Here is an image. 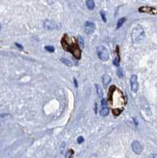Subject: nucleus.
<instances>
[{"mask_svg": "<svg viewBox=\"0 0 157 158\" xmlns=\"http://www.w3.org/2000/svg\"><path fill=\"white\" fill-rule=\"evenodd\" d=\"M144 37V31L143 28L140 25H137L133 28V32H132V39L133 42L135 44H138L143 40Z\"/></svg>", "mask_w": 157, "mask_h": 158, "instance_id": "1", "label": "nucleus"}, {"mask_svg": "<svg viewBox=\"0 0 157 158\" xmlns=\"http://www.w3.org/2000/svg\"><path fill=\"white\" fill-rule=\"evenodd\" d=\"M62 47H65V46H68L69 48H67L66 50L69 51L70 52H72L74 55L75 56L76 58H80L81 57V50H80V48L77 46L76 44H70L67 40H66V39L65 37H63V40H62Z\"/></svg>", "mask_w": 157, "mask_h": 158, "instance_id": "2", "label": "nucleus"}, {"mask_svg": "<svg viewBox=\"0 0 157 158\" xmlns=\"http://www.w3.org/2000/svg\"><path fill=\"white\" fill-rule=\"evenodd\" d=\"M96 53L97 55L100 60H102L103 62H106L109 59V53L108 50L104 46H99L96 48Z\"/></svg>", "mask_w": 157, "mask_h": 158, "instance_id": "3", "label": "nucleus"}, {"mask_svg": "<svg viewBox=\"0 0 157 158\" xmlns=\"http://www.w3.org/2000/svg\"><path fill=\"white\" fill-rule=\"evenodd\" d=\"M44 27L46 30L48 31H51V30H55V29H58V25L56 24L55 21H51V20H46L44 22Z\"/></svg>", "mask_w": 157, "mask_h": 158, "instance_id": "4", "label": "nucleus"}, {"mask_svg": "<svg viewBox=\"0 0 157 158\" xmlns=\"http://www.w3.org/2000/svg\"><path fill=\"white\" fill-rule=\"evenodd\" d=\"M131 148H132V150H133L136 154L140 155L142 151H143V146L142 145L140 144L138 141H133L131 144Z\"/></svg>", "mask_w": 157, "mask_h": 158, "instance_id": "5", "label": "nucleus"}, {"mask_svg": "<svg viewBox=\"0 0 157 158\" xmlns=\"http://www.w3.org/2000/svg\"><path fill=\"white\" fill-rule=\"evenodd\" d=\"M96 29V25L92 21H86L84 25V30L86 34H91Z\"/></svg>", "mask_w": 157, "mask_h": 158, "instance_id": "6", "label": "nucleus"}, {"mask_svg": "<svg viewBox=\"0 0 157 158\" xmlns=\"http://www.w3.org/2000/svg\"><path fill=\"white\" fill-rule=\"evenodd\" d=\"M130 86H131V90L133 93H137L139 85L137 83V77L135 74H133L130 78Z\"/></svg>", "mask_w": 157, "mask_h": 158, "instance_id": "7", "label": "nucleus"}, {"mask_svg": "<svg viewBox=\"0 0 157 158\" xmlns=\"http://www.w3.org/2000/svg\"><path fill=\"white\" fill-rule=\"evenodd\" d=\"M101 107L102 108L100 111V115L103 117L107 116L109 114V108L107 107V102L105 99H102L101 100Z\"/></svg>", "mask_w": 157, "mask_h": 158, "instance_id": "8", "label": "nucleus"}, {"mask_svg": "<svg viewBox=\"0 0 157 158\" xmlns=\"http://www.w3.org/2000/svg\"><path fill=\"white\" fill-rule=\"evenodd\" d=\"M139 11L141 12V13H148V14H156V9L149 7H142L139 9Z\"/></svg>", "mask_w": 157, "mask_h": 158, "instance_id": "9", "label": "nucleus"}, {"mask_svg": "<svg viewBox=\"0 0 157 158\" xmlns=\"http://www.w3.org/2000/svg\"><path fill=\"white\" fill-rule=\"evenodd\" d=\"M111 76H110L109 74H103V75L102 82H103V86H104V87H107V85L111 82Z\"/></svg>", "mask_w": 157, "mask_h": 158, "instance_id": "10", "label": "nucleus"}, {"mask_svg": "<svg viewBox=\"0 0 157 158\" xmlns=\"http://www.w3.org/2000/svg\"><path fill=\"white\" fill-rule=\"evenodd\" d=\"M86 7H88L89 10H93L95 7V3L93 0H87L86 1Z\"/></svg>", "mask_w": 157, "mask_h": 158, "instance_id": "11", "label": "nucleus"}, {"mask_svg": "<svg viewBox=\"0 0 157 158\" xmlns=\"http://www.w3.org/2000/svg\"><path fill=\"white\" fill-rule=\"evenodd\" d=\"M96 92H97V94L99 97H102L103 95V89L101 86L99 85H96Z\"/></svg>", "mask_w": 157, "mask_h": 158, "instance_id": "12", "label": "nucleus"}, {"mask_svg": "<svg viewBox=\"0 0 157 158\" xmlns=\"http://www.w3.org/2000/svg\"><path fill=\"white\" fill-rule=\"evenodd\" d=\"M126 20H127V19H126V17H122V18L119 19L118 23H117V29H119V28L124 24V22L126 21Z\"/></svg>", "mask_w": 157, "mask_h": 158, "instance_id": "13", "label": "nucleus"}, {"mask_svg": "<svg viewBox=\"0 0 157 158\" xmlns=\"http://www.w3.org/2000/svg\"><path fill=\"white\" fill-rule=\"evenodd\" d=\"M78 43L79 45L82 47V48H84V46H85V42H84V38L82 37L81 36H78Z\"/></svg>", "mask_w": 157, "mask_h": 158, "instance_id": "14", "label": "nucleus"}, {"mask_svg": "<svg viewBox=\"0 0 157 158\" xmlns=\"http://www.w3.org/2000/svg\"><path fill=\"white\" fill-rule=\"evenodd\" d=\"M119 62H120V58H119V53H118V56L116 58H115L114 59V65H115L116 66H119Z\"/></svg>", "mask_w": 157, "mask_h": 158, "instance_id": "15", "label": "nucleus"}, {"mask_svg": "<svg viewBox=\"0 0 157 158\" xmlns=\"http://www.w3.org/2000/svg\"><path fill=\"white\" fill-rule=\"evenodd\" d=\"M45 50L48 51V52H55V48L53 46H46L45 47Z\"/></svg>", "mask_w": 157, "mask_h": 158, "instance_id": "16", "label": "nucleus"}, {"mask_svg": "<svg viewBox=\"0 0 157 158\" xmlns=\"http://www.w3.org/2000/svg\"><path fill=\"white\" fill-rule=\"evenodd\" d=\"M61 61L63 62L64 64L69 66H71V64H72L71 62H70L69 60H67V59H66V58H61Z\"/></svg>", "mask_w": 157, "mask_h": 158, "instance_id": "17", "label": "nucleus"}, {"mask_svg": "<svg viewBox=\"0 0 157 158\" xmlns=\"http://www.w3.org/2000/svg\"><path fill=\"white\" fill-rule=\"evenodd\" d=\"M117 74L119 75V77H120V78H122L123 76V69L121 68H119L117 69Z\"/></svg>", "mask_w": 157, "mask_h": 158, "instance_id": "18", "label": "nucleus"}, {"mask_svg": "<svg viewBox=\"0 0 157 158\" xmlns=\"http://www.w3.org/2000/svg\"><path fill=\"white\" fill-rule=\"evenodd\" d=\"M72 155H73V150H68V151L66 152V157H71Z\"/></svg>", "mask_w": 157, "mask_h": 158, "instance_id": "19", "label": "nucleus"}, {"mask_svg": "<svg viewBox=\"0 0 157 158\" xmlns=\"http://www.w3.org/2000/svg\"><path fill=\"white\" fill-rule=\"evenodd\" d=\"M77 141H78V144H81L82 142H84V137H82V136H80V137H78V138Z\"/></svg>", "mask_w": 157, "mask_h": 158, "instance_id": "20", "label": "nucleus"}, {"mask_svg": "<svg viewBox=\"0 0 157 158\" xmlns=\"http://www.w3.org/2000/svg\"><path fill=\"white\" fill-rule=\"evenodd\" d=\"M100 15H101V17H102V19L103 20V21H105V22H106L107 20H106V17H105V13H104L103 11H101V12H100Z\"/></svg>", "mask_w": 157, "mask_h": 158, "instance_id": "21", "label": "nucleus"}, {"mask_svg": "<svg viewBox=\"0 0 157 158\" xmlns=\"http://www.w3.org/2000/svg\"><path fill=\"white\" fill-rule=\"evenodd\" d=\"M47 1H48V4H49V5H51V4L55 3L56 0H47Z\"/></svg>", "mask_w": 157, "mask_h": 158, "instance_id": "22", "label": "nucleus"}, {"mask_svg": "<svg viewBox=\"0 0 157 158\" xmlns=\"http://www.w3.org/2000/svg\"><path fill=\"white\" fill-rule=\"evenodd\" d=\"M15 44H16V46H17V48H19L21 49V50H23V47L21 46V44H17V43H15Z\"/></svg>", "mask_w": 157, "mask_h": 158, "instance_id": "23", "label": "nucleus"}, {"mask_svg": "<svg viewBox=\"0 0 157 158\" xmlns=\"http://www.w3.org/2000/svg\"><path fill=\"white\" fill-rule=\"evenodd\" d=\"M1 29H2V26H1V25H0V30H1Z\"/></svg>", "mask_w": 157, "mask_h": 158, "instance_id": "24", "label": "nucleus"}]
</instances>
